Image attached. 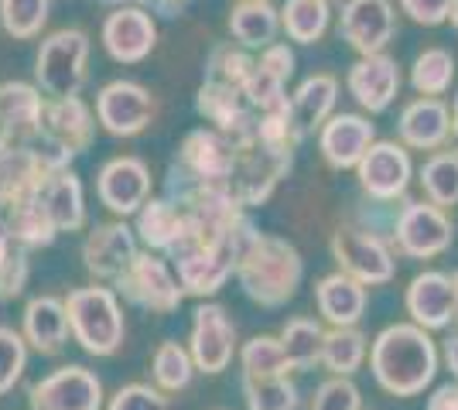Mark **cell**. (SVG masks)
I'll return each mask as SVG.
<instances>
[{
  "mask_svg": "<svg viewBox=\"0 0 458 410\" xmlns=\"http://www.w3.org/2000/svg\"><path fill=\"white\" fill-rule=\"evenodd\" d=\"M403 11L420 24H438L448 14H455V0H401Z\"/></svg>",
  "mask_w": 458,
  "mask_h": 410,
  "instance_id": "obj_43",
  "label": "cell"
},
{
  "mask_svg": "<svg viewBox=\"0 0 458 410\" xmlns=\"http://www.w3.org/2000/svg\"><path fill=\"white\" fill-rule=\"evenodd\" d=\"M452 76H455V62L441 48H431L414 62V86L428 96H441L452 86Z\"/></svg>",
  "mask_w": 458,
  "mask_h": 410,
  "instance_id": "obj_40",
  "label": "cell"
},
{
  "mask_svg": "<svg viewBox=\"0 0 458 410\" xmlns=\"http://www.w3.org/2000/svg\"><path fill=\"white\" fill-rule=\"evenodd\" d=\"M452 284H455V318H458V273L452 277Z\"/></svg>",
  "mask_w": 458,
  "mask_h": 410,
  "instance_id": "obj_48",
  "label": "cell"
},
{
  "mask_svg": "<svg viewBox=\"0 0 458 410\" xmlns=\"http://www.w3.org/2000/svg\"><path fill=\"white\" fill-rule=\"evenodd\" d=\"M96 113L86 106V99L65 96V99H48L45 103V117H41V144L48 151H58L62 157L82 155L96 134Z\"/></svg>",
  "mask_w": 458,
  "mask_h": 410,
  "instance_id": "obj_10",
  "label": "cell"
},
{
  "mask_svg": "<svg viewBox=\"0 0 458 410\" xmlns=\"http://www.w3.org/2000/svg\"><path fill=\"white\" fill-rule=\"evenodd\" d=\"M4 144H7V137H4V130H0V151H4Z\"/></svg>",
  "mask_w": 458,
  "mask_h": 410,
  "instance_id": "obj_49",
  "label": "cell"
},
{
  "mask_svg": "<svg viewBox=\"0 0 458 410\" xmlns=\"http://www.w3.org/2000/svg\"><path fill=\"white\" fill-rule=\"evenodd\" d=\"M369 366L383 390L394 397H414L435 380L438 352L420 325H390L377 335Z\"/></svg>",
  "mask_w": 458,
  "mask_h": 410,
  "instance_id": "obj_1",
  "label": "cell"
},
{
  "mask_svg": "<svg viewBox=\"0 0 458 410\" xmlns=\"http://www.w3.org/2000/svg\"><path fill=\"white\" fill-rule=\"evenodd\" d=\"M448 130H452V117H448V106L438 99H418L401 117V134L411 147H438Z\"/></svg>",
  "mask_w": 458,
  "mask_h": 410,
  "instance_id": "obj_27",
  "label": "cell"
},
{
  "mask_svg": "<svg viewBox=\"0 0 458 410\" xmlns=\"http://www.w3.org/2000/svg\"><path fill=\"white\" fill-rule=\"evenodd\" d=\"M0 219H4V226L11 230V236L18 239L24 250L52 247L58 236L55 219L48 213V205L41 202V188L31 192V196L18 198V202H11V205H4V209H0Z\"/></svg>",
  "mask_w": 458,
  "mask_h": 410,
  "instance_id": "obj_22",
  "label": "cell"
},
{
  "mask_svg": "<svg viewBox=\"0 0 458 410\" xmlns=\"http://www.w3.org/2000/svg\"><path fill=\"white\" fill-rule=\"evenodd\" d=\"M137 243H140L137 230L127 226V219L99 222L93 233L82 239V267L93 273L96 280L114 284L137 256Z\"/></svg>",
  "mask_w": 458,
  "mask_h": 410,
  "instance_id": "obj_11",
  "label": "cell"
},
{
  "mask_svg": "<svg viewBox=\"0 0 458 410\" xmlns=\"http://www.w3.org/2000/svg\"><path fill=\"white\" fill-rule=\"evenodd\" d=\"M332 256L339 260L349 277L363 284H386L394 277V260L386 254L377 236L356 233V230H339L332 236Z\"/></svg>",
  "mask_w": 458,
  "mask_h": 410,
  "instance_id": "obj_14",
  "label": "cell"
},
{
  "mask_svg": "<svg viewBox=\"0 0 458 410\" xmlns=\"http://www.w3.org/2000/svg\"><path fill=\"white\" fill-rule=\"evenodd\" d=\"M154 113H157V103H154L151 89H144L140 82H131V79L106 82L96 96V120L114 137L144 134L151 127Z\"/></svg>",
  "mask_w": 458,
  "mask_h": 410,
  "instance_id": "obj_6",
  "label": "cell"
},
{
  "mask_svg": "<svg viewBox=\"0 0 458 410\" xmlns=\"http://www.w3.org/2000/svg\"><path fill=\"white\" fill-rule=\"evenodd\" d=\"M28 410H103V383L86 366H62L28 390Z\"/></svg>",
  "mask_w": 458,
  "mask_h": 410,
  "instance_id": "obj_9",
  "label": "cell"
},
{
  "mask_svg": "<svg viewBox=\"0 0 458 410\" xmlns=\"http://www.w3.org/2000/svg\"><path fill=\"white\" fill-rule=\"evenodd\" d=\"M86 62H89V38L76 28H62L41 41L35 59V79L41 93L52 99L79 96L86 86Z\"/></svg>",
  "mask_w": 458,
  "mask_h": 410,
  "instance_id": "obj_5",
  "label": "cell"
},
{
  "mask_svg": "<svg viewBox=\"0 0 458 410\" xmlns=\"http://www.w3.org/2000/svg\"><path fill=\"white\" fill-rule=\"evenodd\" d=\"M28 339L24 332L0 325V397L11 393L21 383V376L28 370Z\"/></svg>",
  "mask_w": 458,
  "mask_h": 410,
  "instance_id": "obj_39",
  "label": "cell"
},
{
  "mask_svg": "<svg viewBox=\"0 0 458 410\" xmlns=\"http://www.w3.org/2000/svg\"><path fill=\"white\" fill-rule=\"evenodd\" d=\"M41 202L48 205L58 233H79L86 226V196L76 172L58 168L55 175H48V181L41 185Z\"/></svg>",
  "mask_w": 458,
  "mask_h": 410,
  "instance_id": "obj_26",
  "label": "cell"
},
{
  "mask_svg": "<svg viewBox=\"0 0 458 410\" xmlns=\"http://www.w3.org/2000/svg\"><path fill=\"white\" fill-rule=\"evenodd\" d=\"M301 273H305L301 254L281 236L257 233L236 260V280L260 308L287 305L301 284Z\"/></svg>",
  "mask_w": 458,
  "mask_h": 410,
  "instance_id": "obj_2",
  "label": "cell"
},
{
  "mask_svg": "<svg viewBox=\"0 0 458 410\" xmlns=\"http://www.w3.org/2000/svg\"><path fill=\"white\" fill-rule=\"evenodd\" d=\"M445 359H448V370L458 376V335L448 342V346H445Z\"/></svg>",
  "mask_w": 458,
  "mask_h": 410,
  "instance_id": "obj_46",
  "label": "cell"
},
{
  "mask_svg": "<svg viewBox=\"0 0 458 410\" xmlns=\"http://www.w3.org/2000/svg\"><path fill=\"white\" fill-rule=\"evenodd\" d=\"M157 45V28L148 11L140 7H116L110 18L103 21V48L114 62L134 65L148 59Z\"/></svg>",
  "mask_w": 458,
  "mask_h": 410,
  "instance_id": "obj_13",
  "label": "cell"
},
{
  "mask_svg": "<svg viewBox=\"0 0 458 410\" xmlns=\"http://www.w3.org/2000/svg\"><path fill=\"white\" fill-rule=\"evenodd\" d=\"M247 410H298V387L287 376H243Z\"/></svg>",
  "mask_w": 458,
  "mask_h": 410,
  "instance_id": "obj_34",
  "label": "cell"
},
{
  "mask_svg": "<svg viewBox=\"0 0 458 410\" xmlns=\"http://www.w3.org/2000/svg\"><path fill=\"white\" fill-rule=\"evenodd\" d=\"M397 239H401V250L407 256H438L441 250H448L452 243V222L445 219L441 205H424L414 202L407 205L397 222Z\"/></svg>",
  "mask_w": 458,
  "mask_h": 410,
  "instance_id": "obj_16",
  "label": "cell"
},
{
  "mask_svg": "<svg viewBox=\"0 0 458 410\" xmlns=\"http://www.w3.org/2000/svg\"><path fill=\"white\" fill-rule=\"evenodd\" d=\"M28 250L11 236V230L0 219V301H14L28 288Z\"/></svg>",
  "mask_w": 458,
  "mask_h": 410,
  "instance_id": "obj_32",
  "label": "cell"
},
{
  "mask_svg": "<svg viewBox=\"0 0 458 410\" xmlns=\"http://www.w3.org/2000/svg\"><path fill=\"white\" fill-rule=\"evenodd\" d=\"M260 65L267 69V72H274L277 79H291V72H294V55L287 52V45H267L264 48V55H260Z\"/></svg>",
  "mask_w": 458,
  "mask_h": 410,
  "instance_id": "obj_44",
  "label": "cell"
},
{
  "mask_svg": "<svg viewBox=\"0 0 458 410\" xmlns=\"http://www.w3.org/2000/svg\"><path fill=\"white\" fill-rule=\"evenodd\" d=\"M151 168L140 157L131 155L106 161L99 168V175H96V196L116 219H131V215L140 213L148 205V198H151Z\"/></svg>",
  "mask_w": 458,
  "mask_h": 410,
  "instance_id": "obj_7",
  "label": "cell"
},
{
  "mask_svg": "<svg viewBox=\"0 0 458 410\" xmlns=\"http://www.w3.org/2000/svg\"><path fill=\"white\" fill-rule=\"evenodd\" d=\"M189 352L195 359V370L206 376H219L236 356V325L229 322L223 305L202 301L191 314Z\"/></svg>",
  "mask_w": 458,
  "mask_h": 410,
  "instance_id": "obj_8",
  "label": "cell"
},
{
  "mask_svg": "<svg viewBox=\"0 0 458 410\" xmlns=\"http://www.w3.org/2000/svg\"><path fill=\"white\" fill-rule=\"evenodd\" d=\"M134 230L137 239L144 243V250L168 256L185 233V209L174 198H148V205L137 213Z\"/></svg>",
  "mask_w": 458,
  "mask_h": 410,
  "instance_id": "obj_24",
  "label": "cell"
},
{
  "mask_svg": "<svg viewBox=\"0 0 458 410\" xmlns=\"http://www.w3.org/2000/svg\"><path fill=\"white\" fill-rule=\"evenodd\" d=\"M369 144H373V123H366L363 117H352V113L332 117L322 127V137H318L325 161L339 172L343 168H360Z\"/></svg>",
  "mask_w": 458,
  "mask_h": 410,
  "instance_id": "obj_21",
  "label": "cell"
},
{
  "mask_svg": "<svg viewBox=\"0 0 458 410\" xmlns=\"http://www.w3.org/2000/svg\"><path fill=\"white\" fill-rule=\"evenodd\" d=\"M195 359H191L189 346L174 342V339H165L151 356V376L154 387H161L165 393H178L185 390L195 376Z\"/></svg>",
  "mask_w": 458,
  "mask_h": 410,
  "instance_id": "obj_29",
  "label": "cell"
},
{
  "mask_svg": "<svg viewBox=\"0 0 458 410\" xmlns=\"http://www.w3.org/2000/svg\"><path fill=\"white\" fill-rule=\"evenodd\" d=\"M69 308V325L79 349L89 356H114L123 346L127 335V318L120 308V294L114 288H103V280H96L89 288H76L65 297Z\"/></svg>",
  "mask_w": 458,
  "mask_h": 410,
  "instance_id": "obj_3",
  "label": "cell"
},
{
  "mask_svg": "<svg viewBox=\"0 0 458 410\" xmlns=\"http://www.w3.org/2000/svg\"><path fill=\"white\" fill-rule=\"evenodd\" d=\"M345 41L363 52V55H380V48L394 35V11L386 0H349L343 14Z\"/></svg>",
  "mask_w": 458,
  "mask_h": 410,
  "instance_id": "obj_19",
  "label": "cell"
},
{
  "mask_svg": "<svg viewBox=\"0 0 458 410\" xmlns=\"http://www.w3.org/2000/svg\"><path fill=\"white\" fill-rule=\"evenodd\" d=\"M407 312L420 329H445L455 318V284L438 271L418 273L407 288Z\"/></svg>",
  "mask_w": 458,
  "mask_h": 410,
  "instance_id": "obj_20",
  "label": "cell"
},
{
  "mask_svg": "<svg viewBox=\"0 0 458 410\" xmlns=\"http://www.w3.org/2000/svg\"><path fill=\"white\" fill-rule=\"evenodd\" d=\"M240 161V147L223 130H195L178 151V168L195 181H229Z\"/></svg>",
  "mask_w": 458,
  "mask_h": 410,
  "instance_id": "obj_12",
  "label": "cell"
},
{
  "mask_svg": "<svg viewBox=\"0 0 458 410\" xmlns=\"http://www.w3.org/2000/svg\"><path fill=\"white\" fill-rule=\"evenodd\" d=\"M428 410H458V387H441L431 400H428Z\"/></svg>",
  "mask_w": 458,
  "mask_h": 410,
  "instance_id": "obj_45",
  "label": "cell"
},
{
  "mask_svg": "<svg viewBox=\"0 0 458 410\" xmlns=\"http://www.w3.org/2000/svg\"><path fill=\"white\" fill-rule=\"evenodd\" d=\"M281 342H284V352L291 359V370H311L315 363H322L325 332L318 322L291 318L284 325V332H281Z\"/></svg>",
  "mask_w": 458,
  "mask_h": 410,
  "instance_id": "obj_30",
  "label": "cell"
},
{
  "mask_svg": "<svg viewBox=\"0 0 458 410\" xmlns=\"http://www.w3.org/2000/svg\"><path fill=\"white\" fill-rule=\"evenodd\" d=\"M240 363H243V376H287L291 372L284 342L274 335H253L240 349Z\"/></svg>",
  "mask_w": 458,
  "mask_h": 410,
  "instance_id": "obj_33",
  "label": "cell"
},
{
  "mask_svg": "<svg viewBox=\"0 0 458 410\" xmlns=\"http://www.w3.org/2000/svg\"><path fill=\"white\" fill-rule=\"evenodd\" d=\"M311 410H360V390L345 376L325 380L311 400Z\"/></svg>",
  "mask_w": 458,
  "mask_h": 410,
  "instance_id": "obj_42",
  "label": "cell"
},
{
  "mask_svg": "<svg viewBox=\"0 0 458 410\" xmlns=\"http://www.w3.org/2000/svg\"><path fill=\"white\" fill-rule=\"evenodd\" d=\"M420 185L435 205H455L458 202V155L431 157L420 172Z\"/></svg>",
  "mask_w": 458,
  "mask_h": 410,
  "instance_id": "obj_38",
  "label": "cell"
},
{
  "mask_svg": "<svg viewBox=\"0 0 458 410\" xmlns=\"http://www.w3.org/2000/svg\"><path fill=\"white\" fill-rule=\"evenodd\" d=\"M452 130H455V140H458V99H455V120H452Z\"/></svg>",
  "mask_w": 458,
  "mask_h": 410,
  "instance_id": "obj_47",
  "label": "cell"
},
{
  "mask_svg": "<svg viewBox=\"0 0 458 410\" xmlns=\"http://www.w3.org/2000/svg\"><path fill=\"white\" fill-rule=\"evenodd\" d=\"M360 181L363 188L373 198H397L403 196L407 181H411V157L403 147L383 140V144H373L366 157L360 161Z\"/></svg>",
  "mask_w": 458,
  "mask_h": 410,
  "instance_id": "obj_18",
  "label": "cell"
},
{
  "mask_svg": "<svg viewBox=\"0 0 458 410\" xmlns=\"http://www.w3.org/2000/svg\"><path fill=\"white\" fill-rule=\"evenodd\" d=\"M114 288L116 294H123V301L151 314H172L185 301V288L174 267L154 250H137L131 267L114 280Z\"/></svg>",
  "mask_w": 458,
  "mask_h": 410,
  "instance_id": "obj_4",
  "label": "cell"
},
{
  "mask_svg": "<svg viewBox=\"0 0 458 410\" xmlns=\"http://www.w3.org/2000/svg\"><path fill=\"white\" fill-rule=\"evenodd\" d=\"M281 24L291 38L308 45V41L322 38L325 24H328V7L325 0H287L281 11Z\"/></svg>",
  "mask_w": 458,
  "mask_h": 410,
  "instance_id": "obj_36",
  "label": "cell"
},
{
  "mask_svg": "<svg viewBox=\"0 0 458 410\" xmlns=\"http://www.w3.org/2000/svg\"><path fill=\"white\" fill-rule=\"evenodd\" d=\"M366 356V339L356 332V325L349 329H332L325 332V349H322V363L335 376H349L363 366Z\"/></svg>",
  "mask_w": 458,
  "mask_h": 410,
  "instance_id": "obj_35",
  "label": "cell"
},
{
  "mask_svg": "<svg viewBox=\"0 0 458 410\" xmlns=\"http://www.w3.org/2000/svg\"><path fill=\"white\" fill-rule=\"evenodd\" d=\"M335 89H339V82L332 76H311L308 82H301V89L291 99V120H294L298 134L318 127L328 117V110L335 106Z\"/></svg>",
  "mask_w": 458,
  "mask_h": 410,
  "instance_id": "obj_28",
  "label": "cell"
},
{
  "mask_svg": "<svg viewBox=\"0 0 458 410\" xmlns=\"http://www.w3.org/2000/svg\"><path fill=\"white\" fill-rule=\"evenodd\" d=\"M315 301H318V312H322V318L332 329H349V325H356L363 318V308H366L363 280L349 277L345 271L328 273V277L318 280V288H315Z\"/></svg>",
  "mask_w": 458,
  "mask_h": 410,
  "instance_id": "obj_23",
  "label": "cell"
},
{
  "mask_svg": "<svg viewBox=\"0 0 458 410\" xmlns=\"http://www.w3.org/2000/svg\"><path fill=\"white\" fill-rule=\"evenodd\" d=\"M21 332H24L28 346L35 352H41V356H58V352L65 349V342L72 339L65 297H52V294L31 297L24 305V314H21Z\"/></svg>",
  "mask_w": 458,
  "mask_h": 410,
  "instance_id": "obj_15",
  "label": "cell"
},
{
  "mask_svg": "<svg viewBox=\"0 0 458 410\" xmlns=\"http://www.w3.org/2000/svg\"><path fill=\"white\" fill-rule=\"evenodd\" d=\"M233 35L250 45V48H267L277 35V14L267 7V0H243L233 18H229Z\"/></svg>",
  "mask_w": 458,
  "mask_h": 410,
  "instance_id": "obj_31",
  "label": "cell"
},
{
  "mask_svg": "<svg viewBox=\"0 0 458 410\" xmlns=\"http://www.w3.org/2000/svg\"><path fill=\"white\" fill-rule=\"evenodd\" d=\"M41 93L31 82H0V130L14 144H28L41 137V117H45Z\"/></svg>",
  "mask_w": 458,
  "mask_h": 410,
  "instance_id": "obj_17",
  "label": "cell"
},
{
  "mask_svg": "<svg viewBox=\"0 0 458 410\" xmlns=\"http://www.w3.org/2000/svg\"><path fill=\"white\" fill-rule=\"evenodd\" d=\"M48 21V0H0V24L11 38H35Z\"/></svg>",
  "mask_w": 458,
  "mask_h": 410,
  "instance_id": "obj_37",
  "label": "cell"
},
{
  "mask_svg": "<svg viewBox=\"0 0 458 410\" xmlns=\"http://www.w3.org/2000/svg\"><path fill=\"white\" fill-rule=\"evenodd\" d=\"M397 86H401V72H397V65L386 55H366L349 72L352 96L360 99V106L373 110V113H380V110L390 106V99L397 96Z\"/></svg>",
  "mask_w": 458,
  "mask_h": 410,
  "instance_id": "obj_25",
  "label": "cell"
},
{
  "mask_svg": "<svg viewBox=\"0 0 458 410\" xmlns=\"http://www.w3.org/2000/svg\"><path fill=\"white\" fill-rule=\"evenodd\" d=\"M106 410H172L161 387L151 383H127L110 397Z\"/></svg>",
  "mask_w": 458,
  "mask_h": 410,
  "instance_id": "obj_41",
  "label": "cell"
}]
</instances>
